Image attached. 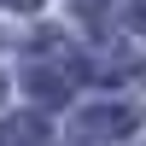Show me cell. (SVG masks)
Instances as JSON below:
<instances>
[{
    "instance_id": "2",
    "label": "cell",
    "mask_w": 146,
    "mask_h": 146,
    "mask_svg": "<svg viewBox=\"0 0 146 146\" xmlns=\"http://www.w3.org/2000/svg\"><path fill=\"white\" fill-rule=\"evenodd\" d=\"M0 146H47V129L35 123V117H18V123L0 129Z\"/></svg>"
},
{
    "instance_id": "1",
    "label": "cell",
    "mask_w": 146,
    "mask_h": 146,
    "mask_svg": "<svg viewBox=\"0 0 146 146\" xmlns=\"http://www.w3.org/2000/svg\"><path fill=\"white\" fill-rule=\"evenodd\" d=\"M105 129H111V135L135 129V111H129V105H100V111H88V117H82V135L105 140Z\"/></svg>"
},
{
    "instance_id": "3",
    "label": "cell",
    "mask_w": 146,
    "mask_h": 146,
    "mask_svg": "<svg viewBox=\"0 0 146 146\" xmlns=\"http://www.w3.org/2000/svg\"><path fill=\"white\" fill-rule=\"evenodd\" d=\"M6 6H23V12H29V6H41V0H6Z\"/></svg>"
}]
</instances>
